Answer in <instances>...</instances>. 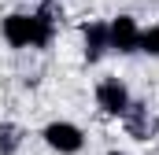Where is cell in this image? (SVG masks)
I'll use <instances>...</instances> for the list:
<instances>
[{
  "label": "cell",
  "mask_w": 159,
  "mask_h": 155,
  "mask_svg": "<svg viewBox=\"0 0 159 155\" xmlns=\"http://www.w3.org/2000/svg\"><path fill=\"white\" fill-rule=\"evenodd\" d=\"M63 26V7L56 0H41L34 11H11L0 22V33L11 48H48Z\"/></svg>",
  "instance_id": "6da1fadb"
},
{
  "label": "cell",
  "mask_w": 159,
  "mask_h": 155,
  "mask_svg": "<svg viewBox=\"0 0 159 155\" xmlns=\"http://www.w3.org/2000/svg\"><path fill=\"white\" fill-rule=\"evenodd\" d=\"M122 129H126V137H133V140H141V144L156 140L159 137V115H156V107H152L148 100H133L129 111L122 115Z\"/></svg>",
  "instance_id": "7a4b0ae2"
},
{
  "label": "cell",
  "mask_w": 159,
  "mask_h": 155,
  "mask_svg": "<svg viewBox=\"0 0 159 155\" xmlns=\"http://www.w3.org/2000/svg\"><path fill=\"white\" fill-rule=\"evenodd\" d=\"M41 137H44V144H48L52 152H59V155H78L81 148H85V129L74 126V122H67V118L48 122V126L41 129Z\"/></svg>",
  "instance_id": "3957f363"
},
{
  "label": "cell",
  "mask_w": 159,
  "mask_h": 155,
  "mask_svg": "<svg viewBox=\"0 0 159 155\" xmlns=\"http://www.w3.org/2000/svg\"><path fill=\"white\" fill-rule=\"evenodd\" d=\"M129 104H133V92H129V85H126L122 78H104V81H96V107L107 118H122L129 111Z\"/></svg>",
  "instance_id": "277c9868"
},
{
  "label": "cell",
  "mask_w": 159,
  "mask_h": 155,
  "mask_svg": "<svg viewBox=\"0 0 159 155\" xmlns=\"http://www.w3.org/2000/svg\"><path fill=\"white\" fill-rule=\"evenodd\" d=\"M137 41H141V26L133 15H115L107 22V48L119 52V55H133L137 52Z\"/></svg>",
  "instance_id": "5b68a950"
},
{
  "label": "cell",
  "mask_w": 159,
  "mask_h": 155,
  "mask_svg": "<svg viewBox=\"0 0 159 155\" xmlns=\"http://www.w3.org/2000/svg\"><path fill=\"white\" fill-rule=\"evenodd\" d=\"M107 52H111L107 48V22L104 19H89L81 26V55H85V63H100Z\"/></svg>",
  "instance_id": "8992f818"
},
{
  "label": "cell",
  "mask_w": 159,
  "mask_h": 155,
  "mask_svg": "<svg viewBox=\"0 0 159 155\" xmlns=\"http://www.w3.org/2000/svg\"><path fill=\"white\" fill-rule=\"evenodd\" d=\"M22 140H26V129L19 122H0V155H19Z\"/></svg>",
  "instance_id": "52a82bcc"
},
{
  "label": "cell",
  "mask_w": 159,
  "mask_h": 155,
  "mask_svg": "<svg viewBox=\"0 0 159 155\" xmlns=\"http://www.w3.org/2000/svg\"><path fill=\"white\" fill-rule=\"evenodd\" d=\"M137 52H141V55H148V59H159V22H152V26H141Z\"/></svg>",
  "instance_id": "ba28073f"
},
{
  "label": "cell",
  "mask_w": 159,
  "mask_h": 155,
  "mask_svg": "<svg viewBox=\"0 0 159 155\" xmlns=\"http://www.w3.org/2000/svg\"><path fill=\"white\" fill-rule=\"evenodd\" d=\"M107 155H129V152H115V148H111V152H107Z\"/></svg>",
  "instance_id": "9c48e42d"
}]
</instances>
